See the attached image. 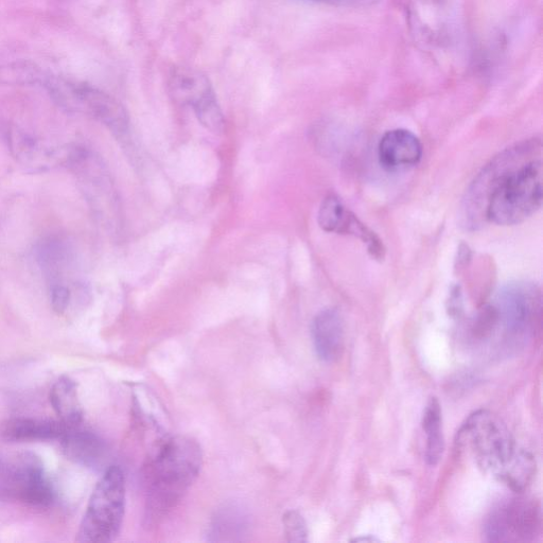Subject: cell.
I'll return each instance as SVG.
<instances>
[{"label": "cell", "instance_id": "cell-1", "mask_svg": "<svg viewBox=\"0 0 543 543\" xmlns=\"http://www.w3.org/2000/svg\"><path fill=\"white\" fill-rule=\"evenodd\" d=\"M542 143L525 139L493 157L466 191L461 207L465 230L487 223L511 226L528 220L542 206Z\"/></svg>", "mask_w": 543, "mask_h": 543}, {"label": "cell", "instance_id": "cell-2", "mask_svg": "<svg viewBox=\"0 0 543 543\" xmlns=\"http://www.w3.org/2000/svg\"><path fill=\"white\" fill-rule=\"evenodd\" d=\"M459 443L486 474L514 492H523L536 474L533 455L517 445L510 430L492 412L481 410L470 415L459 432Z\"/></svg>", "mask_w": 543, "mask_h": 543}, {"label": "cell", "instance_id": "cell-3", "mask_svg": "<svg viewBox=\"0 0 543 543\" xmlns=\"http://www.w3.org/2000/svg\"><path fill=\"white\" fill-rule=\"evenodd\" d=\"M144 468L146 520L159 523L177 506L197 480L203 454L187 436H173L159 446Z\"/></svg>", "mask_w": 543, "mask_h": 543}, {"label": "cell", "instance_id": "cell-4", "mask_svg": "<svg viewBox=\"0 0 543 543\" xmlns=\"http://www.w3.org/2000/svg\"><path fill=\"white\" fill-rule=\"evenodd\" d=\"M541 292L533 283L504 286L478 313L474 323L479 338L501 337L507 344L528 341L540 324Z\"/></svg>", "mask_w": 543, "mask_h": 543}, {"label": "cell", "instance_id": "cell-5", "mask_svg": "<svg viewBox=\"0 0 543 543\" xmlns=\"http://www.w3.org/2000/svg\"><path fill=\"white\" fill-rule=\"evenodd\" d=\"M125 509V474L119 466H111L94 489L76 540L81 543L114 541L124 522Z\"/></svg>", "mask_w": 543, "mask_h": 543}, {"label": "cell", "instance_id": "cell-6", "mask_svg": "<svg viewBox=\"0 0 543 543\" xmlns=\"http://www.w3.org/2000/svg\"><path fill=\"white\" fill-rule=\"evenodd\" d=\"M47 77L42 86L61 108L90 115L115 134L128 131V113L115 98L90 84Z\"/></svg>", "mask_w": 543, "mask_h": 543}, {"label": "cell", "instance_id": "cell-7", "mask_svg": "<svg viewBox=\"0 0 543 543\" xmlns=\"http://www.w3.org/2000/svg\"><path fill=\"white\" fill-rule=\"evenodd\" d=\"M168 90L175 102L194 110L207 130L215 134L223 132L224 118L212 83L200 70L186 66L172 68Z\"/></svg>", "mask_w": 543, "mask_h": 543}, {"label": "cell", "instance_id": "cell-8", "mask_svg": "<svg viewBox=\"0 0 543 543\" xmlns=\"http://www.w3.org/2000/svg\"><path fill=\"white\" fill-rule=\"evenodd\" d=\"M539 505L527 498L512 499L490 513L484 534L490 542H528L541 533Z\"/></svg>", "mask_w": 543, "mask_h": 543}, {"label": "cell", "instance_id": "cell-9", "mask_svg": "<svg viewBox=\"0 0 543 543\" xmlns=\"http://www.w3.org/2000/svg\"><path fill=\"white\" fill-rule=\"evenodd\" d=\"M4 485L6 494L30 506L48 507L55 500L43 464L33 454H23L9 466Z\"/></svg>", "mask_w": 543, "mask_h": 543}, {"label": "cell", "instance_id": "cell-10", "mask_svg": "<svg viewBox=\"0 0 543 543\" xmlns=\"http://www.w3.org/2000/svg\"><path fill=\"white\" fill-rule=\"evenodd\" d=\"M318 222L326 233L358 238L367 253L377 261H383L387 249L378 235L344 205L336 195H328L321 203Z\"/></svg>", "mask_w": 543, "mask_h": 543}, {"label": "cell", "instance_id": "cell-11", "mask_svg": "<svg viewBox=\"0 0 543 543\" xmlns=\"http://www.w3.org/2000/svg\"><path fill=\"white\" fill-rule=\"evenodd\" d=\"M423 157V145L409 130L395 129L385 133L379 142L378 159L389 172H404L417 166Z\"/></svg>", "mask_w": 543, "mask_h": 543}, {"label": "cell", "instance_id": "cell-12", "mask_svg": "<svg viewBox=\"0 0 543 543\" xmlns=\"http://www.w3.org/2000/svg\"><path fill=\"white\" fill-rule=\"evenodd\" d=\"M311 336L315 353L322 361H337L342 356L345 340L341 313L334 308L321 311L312 322Z\"/></svg>", "mask_w": 543, "mask_h": 543}, {"label": "cell", "instance_id": "cell-13", "mask_svg": "<svg viewBox=\"0 0 543 543\" xmlns=\"http://www.w3.org/2000/svg\"><path fill=\"white\" fill-rule=\"evenodd\" d=\"M67 426L61 420L11 418L0 425V436L8 442H44L61 440Z\"/></svg>", "mask_w": 543, "mask_h": 543}, {"label": "cell", "instance_id": "cell-14", "mask_svg": "<svg viewBox=\"0 0 543 543\" xmlns=\"http://www.w3.org/2000/svg\"><path fill=\"white\" fill-rule=\"evenodd\" d=\"M60 441L67 458L86 467H99L107 455L103 442L83 424L67 427Z\"/></svg>", "mask_w": 543, "mask_h": 543}, {"label": "cell", "instance_id": "cell-15", "mask_svg": "<svg viewBox=\"0 0 543 543\" xmlns=\"http://www.w3.org/2000/svg\"><path fill=\"white\" fill-rule=\"evenodd\" d=\"M50 402L62 423L67 427L83 424V410L80 404L77 385L68 378H60L52 387Z\"/></svg>", "mask_w": 543, "mask_h": 543}, {"label": "cell", "instance_id": "cell-16", "mask_svg": "<svg viewBox=\"0 0 543 543\" xmlns=\"http://www.w3.org/2000/svg\"><path fill=\"white\" fill-rule=\"evenodd\" d=\"M423 428L427 435L426 461L430 466L439 464L445 449L442 430V408L439 399L432 397L424 412Z\"/></svg>", "mask_w": 543, "mask_h": 543}, {"label": "cell", "instance_id": "cell-17", "mask_svg": "<svg viewBox=\"0 0 543 543\" xmlns=\"http://www.w3.org/2000/svg\"><path fill=\"white\" fill-rule=\"evenodd\" d=\"M248 529L247 517L236 506L224 507L216 517L210 528V541H236L240 540Z\"/></svg>", "mask_w": 543, "mask_h": 543}, {"label": "cell", "instance_id": "cell-18", "mask_svg": "<svg viewBox=\"0 0 543 543\" xmlns=\"http://www.w3.org/2000/svg\"><path fill=\"white\" fill-rule=\"evenodd\" d=\"M47 73L29 61H16L0 66V84L42 85Z\"/></svg>", "mask_w": 543, "mask_h": 543}, {"label": "cell", "instance_id": "cell-19", "mask_svg": "<svg viewBox=\"0 0 543 543\" xmlns=\"http://www.w3.org/2000/svg\"><path fill=\"white\" fill-rule=\"evenodd\" d=\"M285 535L289 542H307L308 529L304 517L295 511H290L284 516Z\"/></svg>", "mask_w": 543, "mask_h": 543}, {"label": "cell", "instance_id": "cell-20", "mask_svg": "<svg viewBox=\"0 0 543 543\" xmlns=\"http://www.w3.org/2000/svg\"><path fill=\"white\" fill-rule=\"evenodd\" d=\"M73 301V293L70 288L64 283L51 284L50 287V302L52 309L58 314H64L70 303Z\"/></svg>", "mask_w": 543, "mask_h": 543}, {"label": "cell", "instance_id": "cell-21", "mask_svg": "<svg viewBox=\"0 0 543 543\" xmlns=\"http://www.w3.org/2000/svg\"><path fill=\"white\" fill-rule=\"evenodd\" d=\"M448 311L453 318H459L463 312V295L459 286L452 287L450 291Z\"/></svg>", "mask_w": 543, "mask_h": 543}, {"label": "cell", "instance_id": "cell-22", "mask_svg": "<svg viewBox=\"0 0 543 543\" xmlns=\"http://www.w3.org/2000/svg\"><path fill=\"white\" fill-rule=\"evenodd\" d=\"M310 2L336 7H364L372 5L375 0H310Z\"/></svg>", "mask_w": 543, "mask_h": 543}, {"label": "cell", "instance_id": "cell-23", "mask_svg": "<svg viewBox=\"0 0 543 543\" xmlns=\"http://www.w3.org/2000/svg\"><path fill=\"white\" fill-rule=\"evenodd\" d=\"M472 253L469 249L468 245L461 244V247L459 248L458 257L455 259V270L461 271L465 269L469 262L471 261Z\"/></svg>", "mask_w": 543, "mask_h": 543}, {"label": "cell", "instance_id": "cell-24", "mask_svg": "<svg viewBox=\"0 0 543 543\" xmlns=\"http://www.w3.org/2000/svg\"><path fill=\"white\" fill-rule=\"evenodd\" d=\"M354 542H376V541H379L377 538L375 537H372L371 535L369 536H366V537H360V538H356L354 540H352Z\"/></svg>", "mask_w": 543, "mask_h": 543}]
</instances>
